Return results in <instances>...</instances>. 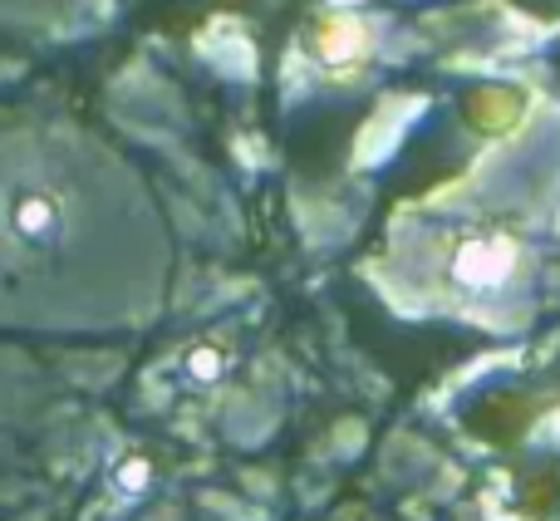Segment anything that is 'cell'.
Here are the masks:
<instances>
[{"mask_svg":"<svg viewBox=\"0 0 560 521\" xmlns=\"http://www.w3.org/2000/svg\"><path fill=\"white\" fill-rule=\"evenodd\" d=\"M15 222L25 227L30 236H39V232H49V227H55V207H49L45 197H20V202H15Z\"/></svg>","mask_w":560,"mask_h":521,"instance_id":"6da1fadb","label":"cell"}]
</instances>
